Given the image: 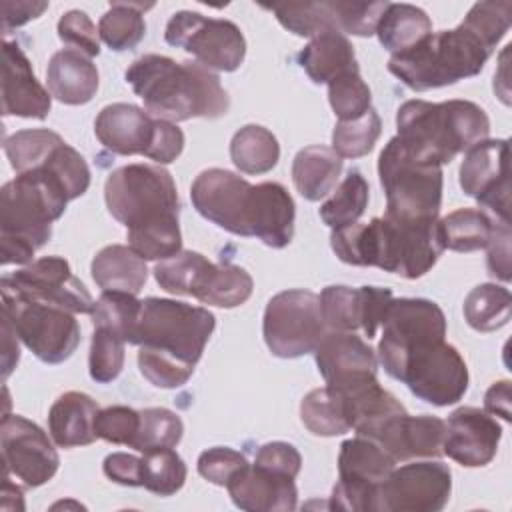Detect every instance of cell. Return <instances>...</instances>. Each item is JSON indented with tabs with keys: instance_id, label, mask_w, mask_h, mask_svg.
<instances>
[{
	"instance_id": "1",
	"label": "cell",
	"mask_w": 512,
	"mask_h": 512,
	"mask_svg": "<svg viewBox=\"0 0 512 512\" xmlns=\"http://www.w3.org/2000/svg\"><path fill=\"white\" fill-rule=\"evenodd\" d=\"M108 212L126 226L128 246L144 260H164L182 250L180 200L170 172L154 164H126L104 184Z\"/></svg>"
},
{
	"instance_id": "2",
	"label": "cell",
	"mask_w": 512,
	"mask_h": 512,
	"mask_svg": "<svg viewBox=\"0 0 512 512\" xmlns=\"http://www.w3.org/2000/svg\"><path fill=\"white\" fill-rule=\"evenodd\" d=\"M330 246L338 260L352 266H376L414 280L424 276L446 250L440 220L372 218L332 230Z\"/></svg>"
},
{
	"instance_id": "3",
	"label": "cell",
	"mask_w": 512,
	"mask_h": 512,
	"mask_svg": "<svg viewBox=\"0 0 512 512\" xmlns=\"http://www.w3.org/2000/svg\"><path fill=\"white\" fill-rule=\"evenodd\" d=\"M124 78L144 102L146 112L160 120L220 118L230 108L218 74L198 62L144 54L128 66Z\"/></svg>"
},
{
	"instance_id": "4",
	"label": "cell",
	"mask_w": 512,
	"mask_h": 512,
	"mask_svg": "<svg viewBox=\"0 0 512 512\" xmlns=\"http://www.w3.org/2000/svg\"><path fill=\"white\" fill-rule=\"evenodd\" d=\"M396 138L422 164L444 166L490 134V120L470 100H408L396 112Z\"/></svg>"
},
{
	"instance_id": "5",
	"label": "cell",
	"mask_w": 512,
	"mask_h": 512,
	"mask_svg": "<svg viewBox=\"0 0 512 512\" xmlns=\"http://www.w3.org/2000/svg\"><path fill=\"white\" fill-rule=\"evenodd\" d=\"M56 176L38 166L2 186V264H30L34 252L52 236V222L68 204Z\"/></svg>"
},
{
	"instance_id": "6",
	"label": "cell",
	"mask_w": 512,
	"mask_h": 512,
	"mask_svg": "<svg viewBox=\"0 0 512 512\" xmlns=\"http://www.w3.org/2000/svg\"><path fill=\"white\" fill-rule=\"evenodd\" d=\"M492 52L494 46L462 20L452 30L430 32L416 46L392 54L388 70L410 90L424 92L480 74Z\"/></svg>"
},
{
	"instance_id": "7",
	"label": "cell",
	"mask_w": 512,
	"mask_h": 512,
	"mask_svg": "<svg viewBox=\"0 0 512 512\" xmlns=\"http://www.w3.org/2000/svg\"><path fill=\"white\" fill-rule=\"evenodd\" d=\"M216 326L208 308L170 298H144L128 344L166 354L188 366L202 358Z\"/></svg>"
},
{
	"instance_id": "8",
	"label": "cell",
	"mask_w": 512,
	"mask_h": 512,
	"mask_svg": "<svg viewBox=\"0 0 512 512\" xmlns=\"http://www.w3.org/2000/svg\"><path fill=\"white\" fill-rule=\"evenodd\" d=\"M386 214L394 220H434L442 206V166L416 162L394 136L378 158Z\"/></svg>"
},
{
	"instance_id": "9",
	"label": "cell",
	"mask_w": 512,
	"mask_h": 512,
	"mask_svg": "<svg viewBox=\"0 0 512 512\" xmlns=\"http://www.w3.org/2000/svg\"><path fill=\"white\" fill-rule=\"evenodd\" d=\"M384 370L432 406H450L462 400L470 380L464 358L446 340L420 342Z\"/></svg>"
},
{
	"instance_id": "10",
	"label": "cell",
	"mask_w": 512,
	"mask_h": 512,
	"mask_svg": "<svg viewBox=\"0 0 512 512\" xmlns=\"http://www.w3.org/2000/svg\"><path fill=\"white\" fill-rule=\"evenodd\" d=\"M2 292V316H6L24 346L46 364L68 360L80 344V324L74 312Z\"/></svg>"
},
{
	"instance_id": "11",
	"label": "cell",
	"mask_w": 512,
	"mask_h": 512,
	"mask_svg": "<svg viewBox=\"0 0 512 512\" xmlns=\"http://www.w3.org/2000/svg\"><path fill=\"white\" fill-rule=\"evenodd\" d=\"M326 328L320 296L310 290H284L266 304L262 334L268 350L278 358H300L314 352L328 332Z\"/></svg>"
},
{
	"instance_id": "12",
	"label": "cell",
	"mask_w": 512,
	"mask_h": 512,
	"mask_svg": "<svg viewBox=\"0 0 512 512\" xmlns=\"http://www.w3.org/2000/svg\"><path fill=\"white\" fill-rule=\"evenodd\" d=\"M164 40L182 48L208 70L234 72L246 56V40L242 30L224 18H208L200 12L180 10L166 24Z\"/></svg>"
},
{
	"instance_id": "13",
	"label": "cell",
	"mask_w": 512,
	"mask_h": 512,
	"mask_svg": "<svg viewBox=\"0 0 512 512\" xmlns=\"http://www.w3.org/2000/svg\"><path fill=\"white\" fill-rule=\"evenodd\" d=\"M396 462L366 436L348 438L340 444L338 482L332 488L330 508L374 512L380 484L390 476Z\"/></svg>"
},
{
	"instance_id": "14",
	"label": "cell",
	"mask_w": 512,
	"mask_h": 512,
	"mask_svg": "<svg viewBox=\"0 0 512 512\" xmlns=\"http://www.w3.org/2000/svg\"><path fill=\"white\" fill-rule=\"evenodd\" d=\"M452 492V472L438 460L394 466L380 484L374 512H438Z\"/></svg>"
},
{
	"instance_id": "15",
	"label": "cell",
	"mask_w": 512,
	"mask_h": 512,
	"mask_svg": "<svg viewBox=\"0 0 512 512\" xmlns=\"http://www.w3.org/2000/svg\"><path fill=\"white\" fill-rule=\"evenodd\" d=\"M0 290L52 304L74 314H90L96 304L62 256H44L12 274H4Z\"/></svg>"
},
{
	"instance_id": "16",
	"label": "cell",
	"mask_w": 512,
	"mask_h": 512,
	"mask_svg": "<svg viewBox=\"0 0 512 512\" xmlns=\"http://www.w3.org/2000/svg\"><path fill=\"white\" fill-rule=\"evenodd\" d=\"M190 198L198 214L218 228L236 236H250L254 184L242 176L224 168L202 170L190 186Z\"/></svg>"
},
{
	"instance_id": "17",
	"label": "cell",
	"mask_w": 512,
	"mask_h": 512,
	"mask_svg": "<svg viewBox=\"0 0 512 512\" xmlns=\"http://www.w3.org/2000/svg\"><path fill=\"white\" fill-rule=\"evenodd\" d=\"M52 442L36 422L20 414H4L0 424L4 472L14 474L28 488L46 484L60 464Z\"/></svg>"
},
{
	"instance_id": "18",
	"label": "cell",
	"mask_w": 512,
	"mask_h": 512,
	"mask_svg": "<svg viewBox=\"0 0 512 512\" xmlns=\"http://www.w3.org/2000/svg\"><path fill=\"white\" fill-rule=\"evenodd\" d=\"M460 188L478 200L498 222L510 224V180L508 140H482L466 150L458 172Z\"/></svg>"
},
{
	"instance_id": "19",
	"label": "cell",
	"mask_w": 512,
	"mask_h": 512,
	"mask_svg": "<svg viewBox=\"0 0 512 512\" xmlns=\"http://www.w3.org/2000/svg\"><path fill=\"white\" fill-rule=\"evenodd\" d=\"M378 360L382 368L408 348L426 340H444L446 316L442 308L426 298H392L382 320Z\"/></svg>"
},
{
	"instance_id": "20",
	"label": "cell",
	"mask_w": 512,
	"mask_h": 512,
	"mask_svg": "<svg viewBox=\"0 0 512 512\" xmlns=\"http://www.w3.org/2000/svg\"><path fill=\"white\" fill-rule=\"evenodd\" d=\"M392 290L380 286H326L320 294V310L330 330L356 332L362 330L370 340L382 326Z\"/></svg>"
},
{
	"instance_id": "21",
	"label": "cell",
	"mask_w": 512,
	"mask_h": 512,
	"mask_svg": "<svg viewBox=\"0 0 512 512\" xmlns=\"http://www.w3.org/2000/svg\"><path fill=\"white\" fill-rule=\"evenodd\" d=\"M502 428L494 416L474 406L456 408L446 420L442 454L466 468L492 462L498 452Z\"/></svg>"
},
{
	"instance_id": "22",
	"label": "cell",
	"mask_w": 512,
	"mask_h": 512,
	"mask_svg": "<svg viewBox=\"0 0 512 512\" xmlns=\"http://www.w3.org/2000/svg\"><path fill=\"white\" fill-rule=\"evenodd\" d=\"M52 94L36 80L28 56L16 42L2 44V114L44 120Z\"/></svg>"
},
{
	"instance_id": "23",
	"label": "cell",
	"mask_w": 512,
	"mask_h": 512,
	"mask_svg": "<svg viewBox=\"0 0 512 512\" xmlns=\"http://www.w3.org/2000/svg\"><path fill=\"white\" fill-rule=\"evenodd\" d=\"M444 432L446 422L438 416H410L402 412L388 420L370 440L378 442L394 462H408L412 458L442 456Z\"/></svg>"
},
{
	"instance_id": "24",
	"label": "cell",
	"mask_w": 512,
	"mask_h": 512,
	"mask_svg": "<svg viewBox=\"0 0 512 512\" xmlns=\"http://www.w3.org/2000/svg\"><path fill=\"white\" fill-rule=\"evenodd\" d=\"M236 508L248 512H290L298 504L294 478L246 464L226 484Z\"/></svg>"
},
{
	"instance_id": "25",
	"label": "cell",
	"mask_w": 512,
	"mask_h": 512,
	"mask_svg": "<svg viewBox=\"0 0 512 512\" xmlns=\"http://www.w3.org/2000/svg\"><path fill=\"white\" fill-rule=\"evenodd\" d=\"M154 128V116L126 102H114L104 106L94 122V134L100 144L120 156H146L152 144Z\"/></svg>"
},
{
	"instance_id": "26",
	"label": "cell",
	"mask_w": 512,
	"mask_h": 512,
	"mask_svg": "<svg viewBox=\"0 0 512 512\" xmlns=\"http://www.w3.org/2000/svg\"><path fill=\"white\" fill-rule=\"evenodd\" d=\"M314 356L318 372L326 384L378 374V358L374 348L354 332H326L316 346Z\"/></svg>"
},
{
	"instance_id": "27",
	"label": "cell",
	"mask_w": 512,
	"mask_h": 512,
	"mask_svg": "<svg viewBox=\"0 0 512 512\" xmlns=\"http://www.w3.org/2000/svg\"><path fill=\"white\" fill-rule=\"evenodd\" d=\"M256 200L250 220V236L270 248H286L294 238L296 206L290 192L278 182H260L254 186Z\"/></svg>"
},
{
	"instance_id": "28",
	"label": "cell",
	"mask_w": 512,
	"mask_h": 512,
	"mask_svg": "<svg viewBox=\"0 0 512 512\" xmlns=\"http://www.w3.org/2000/svg\"><path fill=\"white\" fill-rule=\"evenodd\" d=\"M100 412L98 402L84 392L60 394L48 412L50 438L60 448H76L92 444L96 436V416Z\"/></svg>"
},
{
	"instance_id": "29",
	"label": "cell",
	"mask_w": 512,
	"mask_h": 512,
	"mask_svg": "<svg viewBox=\"0 0 512 512\" xmlns=\"http://www.w3.org/2000/svg\"><path fill=\"white\" fill-rule=\"evenodd\" d=\"M48 92L62 104L80 106L94 98L98 90L96 64L78 50H58L46 68Z\"/></svg>"
},
{
	"instance_id": "30",
	"label": "cell",
	"mask_w": 512,
	"mask_h": 512,
	"mask_svg": "<svg viewBox=\"0 0 512 512\" xmlns=\"http://www.w3.org/2000/svg\"><path fill=\"white\" fill-rule=\"evenodd\" d=\"M298 62L314 84H328L336 76L360 70L352 42L340 32H324L300 50Z\"/></svg>"
},
{
	"instance_id": "31",
	"label": "cell",
	"mask_w": 512,
	"mask_h": 512,
	"mask_svg": "<svg viewBox=\"0 0 512 512\" xmlns=\"http://www.w3.org/2000/svg\"><path fill=\"white\" fill-rule=\"evenodd\" d=\"M94 282L104 290L138 294L148 278L146 260L130 246L110 244L96 252L90 266Z\"/></svg>"
},
{
	"instance_id": "32",
	"label": "cell",
	"mask_w": 512,
	"mask_h": 512,
	"mask_svg": "<svg viewBox=\"0 0 512 512\" xmlns=\"http://www.w3.org/2000/svg\"><path fill=\"white\" fill-rule=\"evenodd\" d=\"M342 158L328 146L302 148L292 162V182L302 198L316 202L328 196L340 178Z\"/></svg>"
},
{
	"instance_id": "33",
	"label": "cell",
	"mask_w": 512,
	"mask_h": 512,
	"mask_svg": "<svg viewBox=\"0 0 512 512\" xmlns=\"http://www.w3.org/2000/svg\"><path fill=\"white\" fill-rule=\"evenodd\" d=\"M276 20L292 34L314 38L324 32L342 34V0L284 2L268 6Z\"/></svg>"
},
{
	"instance_id": "34",
	"label": "cell",
	"mask_w": 512,
	"mask_h": 512,
	"mask_svg": "<svg viewBox=\"0 0 512 512\" xmlns=\"http://www.w3.org/2000/svg\"><path fill=\"white\" fill-rule=\"evenodd\" d=\"M430 32H432V22L428 14L422 8L414 4H404V2L402 4L388 2L376 26V36L380 44L392 54H400L416 46Z\"/></svg>"
},
{
	"instance_id": "35",
	"label": "cell",
	"mask_w": 512,
	"mask_h": 512,
	"mask_svg": "<svg viewBox=\"0 0 512 512\" xmlns=\"http://www.w3.org/2000/svg\"><path fill=\"white\" fill-rule=\"evenodd\" d=\"M230 158L244 174H266L280 160V144L268 128L246 124L230 140Z\"/></svg>"
},
{
	"instance_id": "36",
	"label": "cell",
	"mask_w": 512,
	"mask_h": 512,
	"mask_svg": "<svg viewBox=\"0 0 512 512\" xmlns=\"http://www.w3.org/2000/svg\"><path fill=\"white\" fill-rule=\"evenodd\" d=\"M498 220L480 208H458L440 220L444 248L474 252L488 246Z\"/></svg>"
},
{
	"instance_id": "37",
	"label": "cell",
	"mask_w": 512,
	"mask_h": 512,
	"mask_svg": "<svg viewBox=\"0 0 512 512\" xmlns=\"http://www.w3.org/2000/svg\"><path fill=\"white\" fill-rule=\"evenodd\" d=\"M152 4L142 2H112L98 22L102 42L114 52H126L140 44L146 34L144 12Z\"/></svg>"
},
{
	"instance_id": "38",
	"label": "cell",
	"mask_w": 512,
	"mask_h": 512,
	"mask_svg": "<svg viewBox=\"0 0 512 512\" xmlns=\"http://www.w3.org/2000/svg\"><path fill=\"white\" fill-rule=\"evenodd\" d=\"M512 314L510 290L484 282L474 286L464 298V318L476 332H494L508 324Z\"/></svg>"
},
{
	"instance_id": "39",
	"label": "cell",
	"mask_w": 512,
	"mask_h": 512,
	"mask_svg": "<svg viewBox=\"0 0 512 512\" xmlns=\"http://www.w3.org/2000/svg\"><path fill=\"white\" fill-rule=\"evenodd\" d=\"M214 264L194 250H180L178 254L160 260L154 266V278L170 294L196 296Z\"/></svg>"
},
{
	"instance_id": "40",
	"label": "cell",
	"mask_w": 512,
	"mask_h": 512,
	"mask_svg": "<svg viewBox=\"0 0 512 512\" xmlns=\"http://www.w3.org/2000/svg\"><path fill=\"white\" fill-rule=\"evenodd\" d=\"M252 290L254 280L242 266L214 264L194 298L208 306L236 308L252 296Z\"/></svg>"
},
{
	"instance_id": "41",
	"label": "cell",
	"mask_w": 512,
	"mask_h": 512,
	"mask_svg": "<svg viewBox=\"0 0 512 512\" xmlns=\"http://www.w3.org/2000/svg\"><path fill=\"white\" fill-rule=\"evenodd\" d=\"M370 198L366 178L358 170H350L348 176L332 190V196L322 202L318 214L332 230L358 222L364 214Z\"/></svg>"
},
{
	"instance_id": "42",
	"label": "cell",
	"mask_w": 512,
	"mask_h": 512,
	"mask_svg": "<svg viewBox=\"0 0 512 512\" xmlns=\"http://www.w3.org/2000/svg\"><path fill=\"white\" fill-rule=\"evenodd\" d=\"M300 420L314 436H340L350 432L344 406L328 386L310 390L302 398Z\"/></svg>"
},
{
	"instance_id": "43",
	"label": "cell",
	"mask_w": 512,
	"mask_h": 512,
	"mask_svg": "<svg viewBox=\"0 0 512 512\" xmlns=\"http://www.w3.org/2000/svg\"><path fill=\"white\" fill-rule=\"evenodd\" d=\"M64 140L46 128L18 130L12 136L4 138V152L10 160V166L22 174L38 168L46 158L62 144Z\"/></svg>"
},
{
	"instance_id": "44",
	"label": "cell",
	"mask_w": 512,
	"mask_h": 512,
	"mask_svg": "<svg viewBox=\"0 0 512 512\" xmlns=\"http://www.w3.org/2000/svg\"><path fill=\"white\" fill-rule=\"evenodd\" d=\"M188 476L180 454L172 448H154L142 456V486L156 496L176 494Z\"/></svg>"
},
{
	"instance_id": "45",
	"label": "cell",
	"mask_w": 512,
	"mask_h": 512,
	"mask_svg": "<svg viewBox=\"0 0 512 512\" xmlns=\"http://www.w3.org/2000/svg\"><path fill=\"white\" fill-rule=\"evenodd\" d=\"M382 132V120L374 108L354 120H338L332 132V150L340 158L366 156Z\"/></svg>"
},
{
	"instance_id": "46",
	"label": "cell",
	"mask_w": 512,
	"mask_h": 512,
	"mask_svg": "<svg viewBox=\"0 0 512 512\" xmlns=\"http://www.w3.org/2000/svg\"><path fill=\"white\" fill-rule=\"evenodd\" d=\"M140 308H142V300H138L136 294L104 290L102 296L96 300L90 316L94 326L114 330L128 342L136 326V320L140 316Z\"/></svg>"
},
{
	"instance_id": "47",
	"label": "cell",
	"mask_w": 512,
	"mask_h": 512,
	"mask_svg": "<svg viewBox=\"0 0 512 512\" xmlns=\"http://www.w3.org/2000/svg\"><path fill=\"white\" fill-rule=\"evenodd\" d=\"M182 418L168 408H144L140 410V428L132 444L138 452L154 448H174L182 440Z\"/></svg>"
},
{
	"instance_id": "48",
	"label": "cell",
	"mask_w": 512,
	"mask_h": 512,
	"mask_svg": "<svg viewBox=\"0 0 512 512\" xmlns=\"http://www.w3.org/2000/svg\"><path fill=\"white\" fill-rule=\"evenodd\" d=\"M124 344L126 340L114 330L94 326L88 356V370L94 382L108 384L120 376L124 368Z\"/></svg>"
},
{
	"instance_id": "49",
	"label": "cell",
	"mask_w": 512,
	"mask_h": 512,
	"mask_svg": "<svg viewBox=\"0 0 512 512\" xmlns=\"http://www.w3.org/2000/svg\"><path fill=\"white\" fill-rule=\"evenodd\" d=\"M328 102L340 120H354L372 106V92L362 80L360 70L344 72L328 82Z\"/></svg>"
},
{
	"instance_id": "50",
	"label": "cell",
	"mask_w": 512,
	"mask_h": 512,
	"mask_svg": "<svg viewBox=\"0 0 512 512\" xmlns=\"http://www.w3.org/2000/svg\"><path fill=\"white\" fill-rule=\"evenodd\" d=\"M138 368L140 374L156 388H180L194 374V366L148 348H138Z\"/></svg>"
},
{
	"instance_id": "51",
	"label": "cell",
	"mask_w": 512,
	"mask_h": 512,
	"mask_svg": "<svg viewBox=\"0 0 512 512\" xmlns=\"http://www.w3.org/2000/svg\"><path fill=\"white\" fill-rule=\"evenodd\" d=\"M94 428L98 438L132 448L140 428V410L122 404L102 408L96 416Z\"/></svg>"
},
{
	"instance_id": "52",
	"label": "cell",
	"mask_w": 512,
	"mask_h": 512,
	"mask_svg": "<svg viewBox=\"0 0 512 512\" xmlns=\"http://www.w3.org/2000/svg\"><path fill=\"white\" fill-rule=\"evenodd\" d=\"M58 38L70 48L94 58L100 54V34L90 20V16L82 10H68L58 20Z\"/></svg>"
},
{
	"instance_id": "53",
	"label": "cell",
	"mask_w": 512,
	"mask_h": 512,
	"mask_svg": "<svg viewBox=\"0 0 512 512\" xmlns=\"http://www.w3.org/2000/svg\"><path fill=\"white\" fill-rule=\"evenodd\" d=\"M246 464H248V460L242 452H238L230 446H214V448L204 450L198 456L196 468L204 480H208L216 486H226L230 482V478L238 470H242Z\"/></svg>"
},
{
	"instance_id": "54",
	"label": "cell",
	"mask_w": 512,
	"mask_h": 512,
	"mask_svg": "<svg viewBox=\"0 0 512 512\" xmlns=\"http://www.w3.org/2000/svg\"><path fill=\"white\" fill-rule=\"evenodd\" d=\"M254 464L262 466L270 472H276V474H282L288 478H296L302 468V456L296 450V446L282 442V440H274V442H266L258 448Z\"/></svg>"
},
{
	"instance_id": "55",
	"label": "cell",
	"mask_w": 512,
	"mask_h": 512,
	"mask_svg": "<svg viewBox=\"0 0 512 512\" xmlns=\"http://www.w3.org/2000/svg\"><path fill=\"white\" fill-rule=\"evenodd\" d=\"M182 150H184V132L174 122L156 118V128H154L152 144L146 152V158L154 160L158 166L170 164L182 154Z\"/></svg>"
},
{
	"instance_id": "56",
	"label": "cell",
	"mask_w": 512,
	"mask_h": 512,
	"mask_svg": "<svg viewBox=\"0 0 512 512\" xmlns=\"http://www.w3.org/2000/svg\"><path fill=\"white\" fill-rule=\"evenodd\" d=\"M488 270L494 278L510 280V224L498 222L488 242Z\"/></svg>"
},
{
	"instance_id": "57",
	"label": "cell",
	"mask_w": 512,
	"mask_h": 512,
	"mask_svg": "<svg viewBox=\"0 0 512 512\" xmlns=\"http://www.w3.org/2000/svg\"><path fill=\"white\" fill-rule=\"evenodd\" d=\"M106 478L122 486H142V458L128 452H112L104 458Z\"/></svg>"
},
{
	"instance_id": "58",
	"label": "cell",
	"mask_w": 512,
	"mask_h": 512,
	"mask_svg": "<svg viewBox=\"0 0 512 512\" xmlns=\"http://www.w3.org/2000/svg\"><path fill=\"white\" fill-rule=\"evenodd\" d=\"M46 8H48V2L4 0L2 2V32L8 34L12 28L24 26L26 22L38 18Z\"/></svg>"
},
{
	"instance_id": "59",
	"label": "cell",
	"mask_w": 512,
	"mask_h": 512,
	"mask_svg": "<svg viewBox=\"0 0 512 512\" xmlns=\"http://www.w3.org/2000/svg\"><path fill=\"white\" fill-rule=\"evenodd\" d=\"M484 410L490 416H500L502 420H510V382L498 380L484 394Z\"/></svg>"
},
{
	"instance_id": "60",
	"label": "cell",
	"mask_w": 512,
	"mask_h": 512,
	"mask_svg": "<svg viewBox=\"0 0 512 512\" xmlns=\"http://www.w3.org/2000/svg\"><path fill=\"white\" fill-rule=\"evenodd\" d=\"M2 334H4V350H2V378L6 380L10 372L16 368L20 360V348H18V334L12 328L10 320L2 316Z\"/></svg>"
}]
</instances>
